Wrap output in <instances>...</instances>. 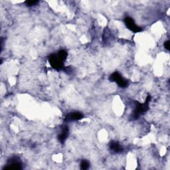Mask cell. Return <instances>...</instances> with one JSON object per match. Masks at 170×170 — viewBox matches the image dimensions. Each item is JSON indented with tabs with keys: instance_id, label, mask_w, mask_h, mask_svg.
Wrapping results in <instances>:
<instances>
[{
	"instance_id": "277c9868",
	"label": "cell",
	"mask_w": 170,
	"mask_h": 170,
	"mask_svg": "<svg viewBox=\"0 0 170 170\" xmlns=\"http://www.w3.org/2000/svg\"><path fill=\"white\" fill-rule=\"evenodd\" d=\"M84 116L81 112H72L68 114L65 118V120L67 122L77 121L83 118Z\"/></svg>"
},
{
	"instance_id": "7a4b0ae2",
	"label": "cell",
	"mask_w": 170,
	"mask_h": 170,
	"mask_svg": "<svg viewBox=\"0 0 170 170\" xmlns=\"http://www.w3.org/2000/svg\"><path fill=\"white\" fill-rule=\"evenodd\" d=\"M112 81L116 82L120 87L121 88H126L128 87V82L126 81V79H124L120 74L118 72L114 73L111 75L110 77Z\"/></svg>"
},
{
	"instance_id": "6da1fadb",
	"label": "cell",
	"mask_w": 170,
	"mask_h": 170,
	"mask_svg": "<svg viewBox=\"0 0 170 170\" xmlns=\"http://www.w3.org/2000/svg\"><path fill=\"white\" fill-rule=\"evenodd\" d=\"M67 57V53L61 50L57 54H52L49 58V61L51 65L55 69H61L63 67V63Z\"/></svg>"
},
{
	"instance_id": "ba28073f",
	"label": "cell",
	"mask_w": 170,
	"mask_h": 170,
	"mask_svg": "<svg viewBox=\"0 0 170 170\" xmlns=\"http://www.w3.org/2000/svg\"><path fill=\"white\" fill-rule=\"evenodd\" d=\"M81 168L82 169H87L88 168V162L87 161V160H83L82 162H81Z\"/></svg>"
},
{
	"instance_id": "3957f363",
	"label": "cell",
	"mask_w": 170,
	"mask_h": 170,
	"mask_svg": "<svg viewBox=\"0 0 170 170\" xmlns=\"http://www.w3.org/2000/svg\"><path fill=\"white\" fill-rule=\"evenodd\" d=\"M124 22L126 25V26L128 29H129L130 31L134 32V33H138L142 31V28L138 26L135 23L134 19L131 18L130 17H125Z\"/></svg>"
},
{
	"instance_id": "8992f818",
	"label": "cell",
	"mask_w": 170,
	"mask_h": 170,
	"mask_svg": "<svg viewBox=\"0 0 170 170\" xmlns=\"http://www.w3.org/2000/svg\"><path fill=\"white\" fill-rule=\"evenodd\" d=\"M110 148L115 153H120L123 151V148L118 142H112L110 145Z\"/></svg>"
},
{
	"instance_id": "52a82bcc",
	"label": "cell",
	"mask_w": 170,
	"mask_h": 170,
	"mask_svg": "<svg viewBox=\"0 0 170 170\" xmlns=\"http://www.w3.org/2000/svg\"><path fill=\"white\" fill-rule=\"evenodd\" d=\"M39 2L38 1H34V0H29V1H26V4L27 6H33L37 4Z\"/></svg>"
},
{
	"instance_id": "9c48e42d",
	"label": "cell",
	"mask_w": 170,
	"mask_h": 170,
	"mask_svg": "<svg viewBox=\"0 0 170 170\" xmlns=\"http://www.w3.org/2000/svg\"><path fill=\"white\" fill-rule=\"evenodd\" d=\"M164 47L166 48L167 50L169 49V41H168L166 42H165L164 43Z\"/></svg>"
},
{
	"instance_id": "5b68a950",
	"label": "cell",
	"mask_w": 170,
	"mask_h": 170,
	"mask_svg": "<svg viewBox=\"0 0 170 170\" xmlns=\"http://www.w3.org/2000/svg\"><path fill=\"white\" fill-rule=\"evenodd\" d=\"M68 133H69V130L68 127L67 126L63 127L61 134H60L58 136V139L61 144H63L64 142H65L68 136Z\"/></svg>"
}]
</instances>
